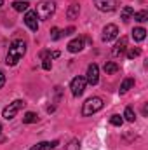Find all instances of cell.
<instances>
[{
    "label": "cell",
    "mask_w": 148,
    "mask_h": 150,
    "mask_svg": "<svg viewBox=\"0 0 148 150\" xmlns=\"http://www.w3.org/2000/svg\"><path fill=\"white\" fill-rule=\"evenodd\" d=\"M25 54H26V42L19 40V38L12 40L11 47H9V52H7V58H5V63L9 67H14V65H18L23 59Z\"/></svg>",
    "instance_id": "1"
},
{
    "label": "cell",
    "mask_w": 148,
    "mask_h": 150,
    "mask_svg": "<svg viewBox=\"0 0 148 150\" xmlns=\"http://www.w3.org/2000/svg\"><path fill=\"white\" fill-rule=\"evenodd\" d=\"M103 108V100L99 98V96H92V98H89L85 103H84V107H82V115L84 117H89V115H92V113L99 112Z\"/></svg>",
    "instance_id": "2"
},
{
    "label": "cell",
    "mask_w": 148,
    "mask_h": 150,
    "mask_svg": "<svg viewBox=\"0 0 148 150\" xmlns=\"http://www.w3.org/2000/svg\"><path fill=\"white\" fill-rule=\"evenodd\" d=\"M37 16L40 19H49L56 12V2L54 0H42L37 7Z\"/></svg>",
    "instance_id": "3"
},
{
    "label": "cell",
    "mask_w": 148,
    "mask_h": 150,
    "mask_svg": "<svg viewBox=\"0 0 148 150\" xmlns=\"http://www.w3.org/2000/svg\"><path fill=\"white\" fill-rule=\"evenodd\" d=\"M25 105H26V103H25L23 100H16V101L9 103V107H5V108H4V112H2L4 119H7V120L14 119V117L18 115V112H19L21 108H25Z\"/></svg>",
    "instance_id": "4"
},
{
    "label": "cell",
    "mask_w": 148,
    "mask_h": 150,
    "mask_svg": "<svg viewBox=\"0 0 148 150\" xmlns=\"http://www.w3.org/2000/svg\"><path fill=\"white\" fill-rule=\"evenodd\" d=\"M85 86H87L85 77H82V75L75 77L73 80H72V84H70L72 94H73V96H82V94H84V91H85Z\"/></svg>",
    "instance_id": "5"
},
{
    "label": "cell",
    "mask_w": 148,
    "mask_h": 150,
    "mask_svg": "<svg viewBox=\"0 0 148 150\" xmlns=\"http://www.w3.org/2000/svg\"><path fill=\"white\" fill-rule=\"evenodd\" d=\"M117 4H118L117 0H94L96 9L101 11V12H111V11H115Z\"/></svg>",
    "instance_id": "6"
},
{
    "label": "cell",
    "mask_w": 148,
    "mask_h": 150,
    "mask_svg": "<svg viewBox=\"0 0 148 150\" xmlns=\"http://www.w3.org/2000/svg\"><path fill=\"white\" fill-rule=\"evenodd\" d=\"M85 80H87L89 86H96V84H98V80H99V68H98V65H94V63L89 65Z\"/></svg>",
    "instance_id": "7"
},
{
    "label": "cell",
    "mask_w": 148,
    "mask_h": 150,
    "mask_svg": "<svg viewBox=\"0 0 148 150\" xmlns=\"http://www.w3.org/2000/svg\"><path fill=\"white\" fill-rule=\"evenodd\" d=\"M25 23H26V26L32 30V32H37L38 30V16L35 11H26V14H25Z\"/></svg>",
    "instance_id": "8"
},
{
    "label": "cell",
    "mask_w": 148,
    "mask_h": 150,
    "mask_svg": "<svg viewBox=\"0 0 148 150\" xmlns=\"http://www.w3.org/2000/svg\"><path fill=\"white\" fill-rule=\"evenodd\" d=\"M118 35V28H117V25H106L105 28H103V42H110L113 38H117Z\"/></svg>",
    "instance_id": "9"
},
{
    "label": "cell",
    "mask_w": 148,
    "mask_h": 150,
    "mask_svg": "<svg viewBox=\"0 0 148 150\" xmlns=\"http://www.w3.org/2000/svg\"><path fill=\"white\" fill-rule=\"evenodd\" d=\"M125 49H127V38H125V37H120V40L115 44V47H113L111 54H113V56H120Z\"/></svg>",
    "instance_id": "10"
},
{
    "label": "cell",
    "mask_w": 148,
    "mask_h": 150,
    "mask_svg": "<svg viewBox=\"0 0 148 150\" xmlns=\"http://www.w3.org/2000/svg\"><path fill=\"white\" fill-rule=\"evenodd\" d=\"M82 49H84V38L82 37L73 38V40L68 44V51H70V52H80Z\"/></svg>",
    "instance_id": "11"
},
{
    "label": "cell",
    "mask_w": 148,
    "mask_h": 150,
    "mask_svg": "<svg viewBox=\"0 0 148 150\" xmlns=\"http://www.w3.org/2000/svg\"><path fill=\"white\" fill-rule=\"evenodd\" d=\"M59 142L58 140H54V142H42V143H37V145H33L30 150H52V149H56V145H58Z\"/></svg>",
    "instance_id": "12"
},
{
    "label": "cell",
    "mask_w": 148,
    "mask_h": 150,
    "mask_svg": "<svg viewBox=\"0 0 148 150\" xmlns=\"http://www.w3.org/2000/svg\"><path fill=\"white\" fill-rule=\"evenodd\" d=\"M78 14H80V5H78V4H72V5L68 7V11H66L68 19H75V18H78Z\"/></svg>",
    "instance_id": "13"
},
{
    "label": "cell",
    "mask_w": 148,
    "mask_h": 150,
    "mask_svg": "<svg viewBox=\"0 0 148 150\" xmlns=\"http://www.w3.org/2000/svg\"><path fill=\"white\" fill-rule=\"evenodd\" d=\"M145 37H147V30L145 28H134L132 30V38L136 40V42H141V40H145Z\"/></svg>",
    "instance_id": "14"
},
{
    "label": "cell",
    "mask_w": 148,
    "mask_h": 150,
    "mask_svg": "<svg viewBox=\"0 0 148 150\" xmlns=\"http://www.w3.org/2000/svg\"><path fill=\"white\" fill-rule=\"evenodd\" d=\"M131 87H134V79H125V80L120 84V94H125Z\"/></svg>",
    "instance_id": "15"
},
{
    "label": "cell",
    "mask_w": 148,
    "mask_h": 150,
    "mask_svg": "<svg viewBox=\"0 0 148 150\" xmlns=\"http://www.w3.org/2000/svg\"><path fill=\"white\" fill-rule=\"evenodd\" d=\"M132 14H134V9H132L131 5H125V7L122 9V12H120V16H122L124 21H129V19L132 18Z\"/></svg>",
    "instance_id": "16"
},
{
    "label": "cell",
    "mask_w": 148,
    "mask_h": 150,
    "mask_svg": "<svg viewBox=\"0 0 148 150\" xmlns=\"http://www.w3.org/2000/svg\"><path fill=\"white\" fill-rule=\"evenodd\" d=\"M12 9H14V11H18V12L28 11V2H25V0H18V2H14V4H12Z\"/></svg>",
    "instance_id": "17"
},
{
    "label": "cell",
    "mask_w": 148,
    "mask_h": 150,
    "mask_svg": "<svg viewBox=\"0 0 148 150\" xmlns=\"http://www.w3.org/2000/svg\"><path fill=\"white\" fill-rule=\"evenodd\" d=\"M105 72H106L108 75L117 74V72H118V65H117V63H113V61H108V63H105Z\"/></svg>",
    "instance_id": "18"
},
{
    "label": "cell",
    "mask_w": 148,
    "mask_h": 150,
    "mask_svg": "<svg viewBox=\"0 0 148 150\" xmlns=\"http://www.w3.org/2000/svg\"><path fill=\"white\" fill-rule=\"evenodd\" d=\"M37 120H38V117H37V113H33V112H26L25 117H23V122L25 124H33Z\"/></svg>",
    "instance_id": "19"
},
{
    "label": "cell",
    "mask_w": 148,
    "mask_h": 150,
    "mask_svg": "<svg viewBox=\"0 0 148 150\" xmlns=\"http://www.w3.org/2000/svg\"><path fill=\"white\" fill-rule=\"evenodd\" d=\"M132 18H134L136 21L143 23V21H147V19H148V12H147V11H140V12H134V14H132Z\"/></svg>",
    "instance_id": "20"
},
{
    "label": "cell",
    "mask_w": 148,
    "mask_h": 150,
    "mask_svg": "<svg viewBox=\"0 0 148 150\" xmlns=\"http://www.w3.org/2000/svg\"><path fill=\"white\" fill-rule=\"evenodd\" d=\"M124 117H125V120H129V122H134V120H136V113H134V110H132L131 107H127V108H125Z\"/></svg>",
    "instance_id": "21"
},
{
    "label": "cell",
    "mask_w": 148,
    "mask_h": 150,
    "mask_svg": "<svg viewBox=\"0 0 148 150\" xmlns=\"http://www.w3.org/2000/svg\"><path fill=\"white\" fill-rule=\"evenodd\" d=\"M63 150H80V142L75 138V140H72L68 145H65V149Z\"/></svg>",
    "instance_id": "22"
},
{
    "label": "cell",
    "mask_w": 148,
    "mask_h": 150,
    "mask_svg": "<svg viewBox=\"0 0 148 150\" xmlns=\"http://www.w3.org/2000/svg\"><path fill=\"white\" fill-rule=\"evenodd\" d=\"M140 54H141L140 47H132V49H129V51H127V58H129V59H134V58H138Z\"/></svg>",
    "instance_id": "23"
},
{
    "label": "cell",
    "mask_w": 148,
    "mask_h": 150,
    "mask_svg": "<svg viewBox=\"0 0 148 150\" xmlns=\"http://www.w3.org/2000/svg\"><path fill=\"white\" fill-rule=\"evenodd\" d=\"M122 122H124V119H122L120 115H111L110 117V124L111 126H117V127H118V126H122Z\"/></svg>",
    "instance_id": "24"
},
{
    "label": "cell",
    "mask_w": 148,
    "mask_h": 150,
    "mask_svg": "<svg viewBox=\"0 0 148 150\" xmlns=\"http://www.w3.org/2000/svg\"><path fill=\"white\" fill-rule=\"evenodd\" d=\"M59 37H61V30L54 26V28L51 30V38H52V40H58V38H59Z\"/></svg>",
    "instance_id": "25"
},
{
    "label": "cell",
    "mask_w": 148,
    "mask_h": 150,
    "mask_svg": "<svg viewBox=\"0 0 148 150\" xmlns=\"http://www.w3.org/2000/svg\"><path fill=\"white\" fill-rule=\"evenodd\" d=\"M42 68H44V70H51V68H52V61H51V59H44Z\"/></svg>",
    "instance_id": "26"
},
{
    "label": "cell",
    "mask_w": 148,
    "mask_h": 150,
    "mask_svg": "<svg viewBox=\"0 0 148 150\" xmlns=\"http://www.w3.org/2000/svg\"><path fill=\"white\" fill-rule=\"evenodd\" d=\"M73 32H75V28H73V26H70V28H66V30H63V32H61V37H66V35H72Z\"/></svg>",
    "instance_id": "27"
},
{
    "label": "cell",
    "mask_w": 148,
    "mask_h": 150,
    "mask_svg": "<svg viewBox=\"0 0 148 150\" xmlns=\"http://www.w3.org/2000/svg\"><path fill=\"white\" fill-rule=\"evenodd\" d=\"M4 86H5V75H4L2 70H0V89H2Z\"/></svg>",
    "instance_id": "28"
},
{
    "label": "cell",
    "mask_w": 148,
    "mask_h": 150,
    "mask_svg": "<svg viewBox=\"0 0 148 150\" xmlns=\"http://www.w3.org/2000/svg\"><path fill=\"white\" fill-rule=\"evenodd\" d=\"M143 115H148V105H145V107H143Z\"/></svg>",
    "instance_id": "29"
},
{
    "label": "cell",
    "mask_w": 148,
    "mask_h": 150,
    "mask_svg": "<svg viewBox=\"0 0 148 150\" xmlns=\"http://www.w3.org/2000/svg\"><path fill=\"white\" fill-rule=\"evenodd\" d=\"M2 5H4V0H0V7H2Z\"/></svg>",
    "instance_id": "30"
},
{
    "label": "cell",
    "mask_w": 148,
    "mask_h": 150,
    "mask_svg": "<svg viewBox=\"0 0 148 150\" xmlns=\"http://www.w3.org/2000/svg\"><path fill=\"white\" fill-rule=\"evenodd\" d=\"M0 131H2V126H0Z\"/></svg>",
    "instance_id": "31"
},
{
    "label": "cell",
    "mask_w": 148,
    "mask_h": 150,
    "mask_svg": "<svg viewBox=\"0 0 148 150\" xmlns=\"http://www.w3.org/2000/svg\"><path fill=\"white\" fill-rule=\"evenodd\" d=\"M25 2H28V0H25Z\"/></svg>",
    "instance_id": "32"
}]
</instances>
